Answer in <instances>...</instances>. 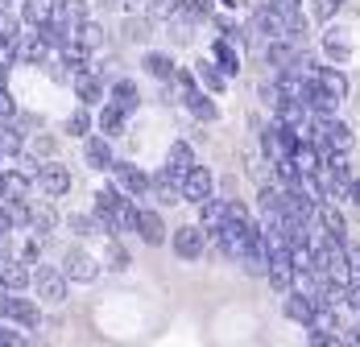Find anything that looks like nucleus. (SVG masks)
<instances>
[{"mask_svg":"<svg viewBox=\"0 0 360 347\" xmlns=\"http://www.w3.org/2000/svg\"><path fill=\"white\" fill-rule=\"evenodd\" d=\"M344 306H348V314H352V318L360 314V277H352L348 285H344Z\"/></svg>","mask_w":360,"mask_h":347,"instance_id":"obj_43","label":"nucleus"},{"mask_svg":"<svg viewBox=\"0 0 360 347\" xmlns=\"http://www.w3.org/2000/svg\"><path fill=\"white\" fill-rule=\"evenodd\" d=\"M83 162H87V170H96V174H112V166H116L112 137H104V133L96 129L91 137L83 140Z\"/></svg>","mask_w":360,"mask_h":347,"instance_id":"obj_10","label":"nucleus"},{"mask_svg":"<svg viewBox=\"0 0 360 347\" xmlns=\"http://www.w3.org/2000/svg\"><path fill=\"white\" fill-rule=\"evenodd\" d=\"M133 4H145V0H133Z\"/></svg>","mask_w":360,"mask_h":347,"instance_id":"obj_53","label":"nucleus"},{"mask_svg":"<svg viewBox=\"0 0 360 347\" xmlns=\"http://www.w3.org/2000/svg\"><path fill=\"white\" fill-rule=\"evenodd\" d=\"M54 228H58V211L50 207V203H34V215H30V232L37 236H54Z\"/></svg>","mask_w":360,"mask_h":347,"instance_id":"obj_26","label":"nucleus"},{"mask_svg":"<svg viewBox=\"0 0 360 347\" xmlns=\"http://www.w3.org/2000/svg\"><path fill=\"white\" fill-rule=\"evenodd\" d=\"M71 87H75V100H79V104H87V107H100L104 100H108V79H104V74H96V70L75 74Z\"/></svg>","mask_w":360,"mask_h":347,"instance_id":"obj_12","label":"nucleus"},{"mask_svg":"<svg viewBox=\"0 0 360 347\" xmlns=\"http://www.w3.org/2000/svg\"><path fill=\"white\" fill-rule=\"evenodd\" d=\"M145 13H149L153 21H170V17L179 13V0H145Z\"/></svg>","mask_w":360,"mask_h":347,"instance_id":"obj_39","label":"nucleus"},{"mask_svg":"<svg viewBox=\"0 0 360 347\" xmlns=\"http://www.w3.org/2000/svg\"><path fill=\"white\" fill-rule=\"evenodd\" d=\"M63 133H67V137H79V140H87L91 133H96V112H91L87 104H79V107L71 112V116H67V124H63Z\"/></svg>","mask_w":360,"mask_h":347,"instance_id":"obj_23","label":"nucleus"},{"mask_svg":"<svg viewBox=\"0 0 360 347\" xmlns=\"http://www.w3.org/2000/svg\"><path fill=\"white\" fill-rule=\"evenodd\" d=\"M0 318L13 322V327H21V331H37V327L46 322V314H41V306H37L34 298H21V294H13V289L0 298Z\"/></svg>","mask_w":360,"mask_h":347,"instance_id":"obj_2","label":"nucleus"},{"mask_svg":"<svg viewBox=\"0 0 360 347\" xmlns=\"http://www.w3.org/2000/svg\"><path fill=\"white\" fill-rule=\"evenodd\" d=\"M315 79L323 83V87L331 91V96H335V100H340V104H344V100L352 96V83H348V74H344L340 67H327V63H319V70H315Z\"/></svg>","mask_w":360,"mask_h":347,"instance_id":"obj_22","label":"nucleus"},{"mask_svg":"<svg viewBox=\"0 0 360 347\" xmlns=\"http://www.w3.org/2000/svg\"><path fill=\"white\" fill-rule=\"evenodd\" d=\"M133 265V256H129V248L120 244V236H108V256H104V269H112V273H124Z\"/></svg>","mask_w":360,"mask_h":347,"instance_id":"obj_31","label":"nucleus"},{"mask_svg":"<svg viewBox=\"0 0 360 347\" xmlns=\"http://www.w3.org/2000/svg\"><path fill=\"white\" fill-rule=\"evenodd\" d=\"M249 34L252 37H265V41H269V37H286V17H282L274 4H265V0H261V4L252 8V17H249Z\"/></svg>","mask_w":360,"mask_h":347,"instance_id":"obj_11","label":"nucleus"},{"mask_svg":"<svg viewBox=\"0 0 360 347\" xmlns=\"http://www.w3.org/2000/svg\"><path fill=\"white\" fill-rule=\"evenodd\" d=\"M17 343H25V335L13 331V327H4V318H0V347H17Z\"/></svg>","mask_w":360,"mask_h":347,"instance_id":"obj_46","label":"nucleus"},{"mask_svg":"<svg viewBox=\"0 0 360 347\" xmlns=\"http://www.w3.org/2000/svg\"><path fill=\"white\" fill-rule=\"evenodd\" d=\"M340 4H344V0H340Z\"/></svg>","mask_w":360,"mask_h":347,"instance_id":"obj_54","label":"nucleus"},{"mask_svg":"<svg viewBox=\"0 0 360 347\" xmlns=\"http://www.w3.org/2000/svg\"><path fill=\"white\" fill-rule=\"evenodd\" d=\"M170 248L179 261H203L212 248H207V228L203 223H182L170 232Z\"/></svg>","mask_w":360,"mask_h":347,"instance_id":"obj_3","label":"nucleus"},{"mask_svg":"<svg viewBox=\"0 0 360 347\" xmlns=\"http://www.w3.org/2000/svg\"><path fill=\"white\" fill-rule=\"evenodd\" d=\"M75 41L87 46V50H100V46H104V25L91 21V17H83V21L75 25Z\"/></svg>","mask_w":360,"mask_h":347,"instance_id":"obj_29","label":"nucleus"},{"mask_svg":"<svg viewBox=\"0 0 360 347\" xmlns=\"http://www.w3.org/2000/svg\"><path fill=\"white\" fill-rule=\"evenodd\" d=\"M195 70H199V83H203L212 96H224V87H228V74L219 70L216 58H199V63H195Z\"/></svg>","mask_w":360,"mask_h":347,"instance_id":"obj_25","label":"nucleus"},{"mask_svg":"<svg viewBox=\"0 0 360 347\" xmlns=\"http://www.w3.org/2000/svg\"><path fill=\"white\" fill-rule=\"evenodd\" d=\"M0 87H8V67H0Z\"/></svg>","mask_w":360,"mask_h":347,"instance_id":"obj_49","label":"nucleus"},{"mask_svg":"<svg viewBox=\"0 0 360 347\" xmlns=\"http://www.w3.org/2000/svg\"><path fill=\"white\" fill-rule=\"evenodd\" d=\"M0 281H4V289L25 294V289H34V265L17 252H4L0 256Z\"/></svg>","mask_w":360,"mask_h":347,"instance_id":"obj_5","label":"nucleus"},{"mask_svg":"<svg viewBox=\"0 0 360 347\" xmlns=\"http://www.w3.org/2000/svg\"><path fill=\"white\" fill-rule=\"evenodd\" d=\"M149 199H153L158 207H179L182 203V178L170 170V166L153 170V190H149Z\"/></svg>","mask_w":360,"mask_h":347,"instance_id":"obj_13","label":"nucleus"},{"mask_svg":"<svg viewBox=\"0 0 360 347\" xmlns=\"http://www.w3.org/2000/svg\"><path fill=\"white\" fill-rule=\"evenodd\" d=\"M282 314H286L290 322H298V327H311L315 314H319V298L307 294V289H286L282 294Z\"/></svg>","mask_w":360,"mask_h":347,"instance_id":"obj_9","label":"nucleus"},{"mask_svg":"<svg viewBox=\"0 0 360 347\" xmlns=\"http://www.w3.org/2000/svg\"><path fill=\"white\" fill-rule=\"evenodd\" d=\"M170 83H174V91H179V104H182V96H191V91L199 87V70H186V67H179V70H174V79H170Z\"/></svg>","mask_w":360,"mask_h":347,"instance_id":"obj_36","label":"nucleus"},{"mask_svg":"<svg viewBox=\"0 0 360 347\" xmlns=\"http://www.w3.org/2000/svg\"><path fill=\"white\" fill-rule=\"evenodd\" d=\"M182 107H186L199 124H216V120H219V104L212 100V91H207V87H203V91L195 87L191 96H182Z\"/></svg>","mask_w":360,"mask_h":347,"instance_id":"obj_16","label":"nucleus"},{"mask_svg":"<svg viewBox=\"0 0 360 347\" xmlns=\"http://www.w3.org/2000/svg\"><path fill=\"white\" fill-rule=\"evenodd\" d=\"M41 252H46V236H37V232H30V236H25V244H21V252H17V256H25L30 265H41Z\"/></svg>","mask_w":360,"mask_h":347,"instance_id":"obj_37","label":"nucleus"},{"mask_svg":"<svg viewBox=\"0 0 360 347\" xmlns=\"http://www.w3.org/2000/svg\"><path fill=\"white\" fill-rule=\"evenodd\" d=\"M54 13H58L63 21H71V25H79V21L87 17V0H67V4H58Z\"/></svg>","mask_w":360,"mask_h":347,"instance_id":"obj_40","label":"nucleus"},{"mask_svg":"<svg viewBox=\"0 0 360 347\" xmlns=\"http://www.w3.org/2000/svg\"><path fill=\"white\" fill-rule=\"evenodd\" d=\"M37 190H41L46 199H63V195H71V170H67L63 162L46 157L41 170H37Z\"/></svg>","mask_w":360,"mask_h":347,"instance_id":"obj_8","label":"nucleus"},{"mask_svg":"<svg viewBox=\"0 0 360 347\" xmlns=\"http://www.w3.org/2000/svg\"><path fill=\"white\" fill-rule=\"evenodd\" d=\"M137 240L149 244V248H162V244L170 240V228H166V219H162L158 207H145L141 203V215H137Z\"/></svg>","mask_w":360,"mask_h":347,"instance_id":"obj_14","label":"nucleus"},{"mask_svg":"<svg viewBox=\"0 0 360 347\" xmlns=\"http://www.w3.org/2000/svg\"><path fill=\"white\" fill-rule=\"evenodd\" d=\"M212 195H216V174L207 170V166H191V170L182 174V203L199 207Z\"/></svg>","mask_w":360,"mask_h":347,"instance_id":"obj_6","label":"nucleus"},{"mask_svg":"<svg viewBox=\"0 0 360 347\" xmlns=\"http://www.w3.org/2000/svg\"><path fill=\"white\" fill-rule=\"evenodd\" d=\"M265 4H274L282 17H294V13H302V0H265Z\"/></svg>","mask_w":360,"mask_h":347,"instance_id":"obj_47","label":"nucleus"},{"mask_svg":"<svg viewBox=\"0 0 360 347\" xmlns=\"http://www.w3.org/2000/svg\"><path fill=\"white\" fill-rule=\"evenodd\" d=\"M91 54H96V50H87V46H79V41H71L67 50H58L63 67L71 70V74H83V70H91Z\"/></svg>","mask_w":360,"mask_h":347,"instance_id":"obj_27","label":"nucleus"},{"mask_svg":"<svg viewBox=\"0 0 360 347\" xmlns=\"http://www.w3.org/2000/svg\"><path fill=\"white\" fill-rule=\"evenodd\" d=\"M153 37V17L145 13V17H129L124 21V41H137V46H145Z\"/></svg>","mask_w":360,"mask_h":347,"instance_id":"obj_33","label":"nucleus"},{"mask_svg":"<svg viewBox=\"0 0 360 347\" xmlns=\"http://www.w3.org/2000/svg\"><path fill=\"white\" fill-rule=\"evenodd\" d=\"M100 269H104V265H100L87 248H67V252H63V273L71 281H79V285H91V281L100 277Z\"/></svg>","mask_w":360,"mask_h":347,"instance_id":"obj_7","label":"nucleus"},{"mask_svg":"<svg viewBox=\"0 0 360 347\" xmlns=\"http://www.w3.org/2000/svg\"><path fill=\"white\" fill-rule=\"evenodd\" d=\"M50 4H54V8H58V4H67V0H50Z\"/></svg>","mask_w":360,"mask_h":347,"instance_id":"obj_51","label":"nucleus"},{"mask_svg":"<svg viewBox=\"0 0 360 347\" xmlns=\"http://www.w3.org/2000/svg\"><path fill=\"white\" fill-rule=\"evenodd\" d=\"M112 182H116L124 195H133V199H149V190H153V174H145L141 166H133V162H120V157H116V166H112Z\"/></svg>","mask_w":360,"mask_h":347,"instance_id":"obj_4","label":"nucleus"},{"mask_svg":"<svg viewBox=\"0 0 360 347\" xmlns=\"http://www.w3.org/2000/svg\"><path fill=\"white\" fill-rule=\"evenodd\" d=\"M182 21H191V25H199V21H212V0H179V13Z\"/></svg>","mask_w":360,"mask_h":347,"instance_id":"obj_30","label":"nucleus"},{"mask_svg":"<svg viewBox=\"0 0 360 347\" xmlns=\"http://www.w3.org/2000/svg\"><path fill=\"white\" fill-rule=\"evenodd\" d=\"M50 58H54V50H50L34 30L21 37V67H50Z\"/></svg>","mask_w":360,"mask_h":347,"instance_id":"obj_19","label":"nucleus"},{"mask_svg":"<svg viewBox=\"0 0 360 347\" xmlns=\"http://www.w3.org/2000/svg\"><path fill=\"white\" fill-rule=\"evenodd\" d=\"M166 166L179 174V178L191 170V166H199V162H195V145H191V140H170V149H166Z\"/></svg>","mask_w":360,"mask_h":347,"instance_id":"obj_24","label":"nucleus"},{"mask_svg":"<svg viewBox=\"0 0 360 347\" xmlns=\"http://www.w3.org/2000/svg\"><path fill=\"white\" fill-rule=\"evenodd\" d=\"M0 67H21V41H13V37L0 34Z\"/></svg>","mask_w":360,"mask_h":347,"instance_id":"obj_38","label":"nucleus"},{"mask_svg":"<svg viewBox=\"0 0 360 347\" xmlns=\"http://www.w3.org/2000/svg\"><path fill=\"white\" fill-rule=\"evenodd\" d=\"M212 58L219 63V70H224L228 79L240 74V50H236V41H228V37L216 34V41H212Z\"/></svg>","mask_w":360,"mask_h":347,"instance_id":"obj_21","label":"nucleus"},{"mask_svg":"<svg viewBox=\"0 0 360 347\" xmlns=\"http://www.w3.org/2000/svg\"><path fill=\"white\" fill-rule=\"evenodd\" d=\"M17 13H21V21L34 30L37 21H46V17L54 13V4H50V0H21V4H17Z\"/></svg>","mask_w":360,"mask_h":347,"instance_id":"obj_32","label":"nucleus"},{"mask_svg":"<svg viewBox=\"0 0 360 347\" xmlns=\"http://www.w3.org/2000/svg\"><path fill=\"white\" fill-rule=\"evenodd\" d=\"M261 54H265V63H269L274 70L294 67V58H298V41H294V37H269V41L261 46Z\"/></svg>","mask_w":360,"mask_h":347,"instance_id":"obj_17","label":"nucleus"},{"mask_svg":"<svg viewBox=\"0 0 360 347\" xmlns=\"http://www.w3.org/2000/svg\"><path fill=\"white\" fill-rule=\"evenodd\" d=\"M108 100H112V104H120L129 116H133V112L141 107V87H137L129 74H116V79L108 83Z\"/></svg>","mask_w":360,"mask_h":347,"instance_id":"obj_18","label":"nucleus"},{"mask_svg":"<svg viewBox=\"0 0 360 347\" xmlns=\"http://www.w3.org/2000/svg\"><path fill=\"white\" fill-rule=\"evenodd\" d=\"M96 129H100L104 137H112V140L124 137V133H129V112H124L120 104H112V100H104L100 112H96Z\"/></svg>","mask_w":360,"mask_h":347,"instance_id":"obj_15","label":"nucleus"},{"mask_svg":"<svg viewBox=\"0 0 360 347\" xmlns=\"http://www.w3.org/2000/svg\"><path fill=\"white\" fill-rule=\"evenodd\" d=\"M348 203H360V178L348 182Z\"/></svg>","mask_w":360,"mask_h":347,"instance_id":"obj_48","label":"nucleus"},{"mask_svg":"<svg viewBox=\"0 0 360 347\" xmlns=\"http://www.w3.org/2000/svg\"><path fill=\"white\" fill-rule=\"evenodd\" d=\"M67 228H71L75 236H100V223H96V215L87 211H75V215H67Z\"/></svg>","mask_w":360,"mask_h":347,"instance_id":"obj_35","label":"nucleus"},{"mask_svg":"<svg viewBox=\"0 0 360 347\" xmlns=\"http://www.w3.org/2000/svg\"><path fill=\"white\" fill-rule=\"evenodd\" d=\"M17 116H21L17 100L8 96V87H0V120H17Z\"/></svg>","mask_w":360,"mask_h":347,"instance_id":"obj_45","label":"nucleus"},{"mask_svg":"<svg viewBox=\"0 0 360 347\" xmlns=\"http://www.w3.org/2000/svg\"><path fill=\"white\" fill-rule=\"evenodd\" d=\"M356 269H360V248H356Z\"/></svg>","mask_w":360,"mask_h":347,"instance_id":"obj_52","label":"nucleus"},{"mask_svg":"<svg viewBox=\"0 0 360 347\" xmlns=\"http://www.w3.org/2000/svg\"><path fill=\"white\" fill-rule=\"evenodd\" d=\"M141 67L149 79H158V83H170L174 79V70H179V63L170 58V54H162V50H145L141 54Z\"/></svg>","mask_w":360,"mask_h":347,"instance_id":"obj_20","label":"nucleus"},{"mask_svg":"<svg viewBox=\"0 0 360 347\" xmlns=\"http://www.w3.org/2000/svg\"><path fill=\"white\" fill-rule=\"evenodd\" d=\"M219 4H224V8H236V4H240V0H219Z\"/></svg>","mask_w":360,"mask_h":347,"instance_id":"obj_50","label":"nucleus"},{"mask_svg":"<svg viewBox=\"0 0 360 347\" xmlns=\"http://www.w3.org/2000/svg\"><path fill=\"white\" fill-rule=\"evenodd\" d=\"M307 13H311L315 25H331L335 13H340V0H307Z\"/></svg>","mask_w":360,"mask_h":347,"instance_id":"obj_34","label":"nucleus"},{"mask_svg":"<svg viewBox=\"0 0 360 347\" xmlns=\"http://www.w3.org/2000/svg\"><path fill=\"white\" fill-rule=\"evenodd\" d=\"M340 30H327L323 34V46H327V54H331V58H335V63H348V46H344V41H340Z\"/></svg>","mask_w":360,"mask_h":347,"instance_id":"obj_42","label":"nucleus"},{"mask_svg":"<svg viewBox=\"0 0 360 347\" xmlns=\"http://www.w3.org/2000/svg\"><path fill=\"white\" fill-rule=\"evenodd\" d=\"M34 294L50 306H63L71 298V277L63 273V265H37L34 269Z\"/></svg>","mask_w":360,"mask_h":347,"instance_id":"obj_1","label":"nucleus"},{"mask_svg":"<svg viewBox=\"0 0 360 347\" xmlns=\"http://www.w3.org/2000/svg\"><path fill=\"white\" fill-rule=\"evenodd\" d=\"M307 343L311 347H331V343H340V335H331V331H323V327H307Z\"/></svg>","mask_w":360,"mask_h":347,"instance_id":"obj_44","label":"nucleus"},{"mask_svg":"<svg viewBox=\"0 0 360 347\" xmlns=\"http://www.w3.org/2000/svg\"><path fill=\"white\" fill-rule=\"evenodd\" d=\"M30 149H34L37 157L46 162V157H54V149H58V140H54V137H46V133L37 129V133H34V140H30Z\"/></svg>","mask_w":360,"mask_h":347,"instance_id":"obj_41","label":"nucleus"},{"mask_svg":"<svg viewBox=\"0 0 360 347\" xmlns=\"http://www.w3.org/2000/svg\"><path fill=\"white\" fill-rule=\"evenodd\" d=\"M224 219H228V199H216V195H212V199H203V203H199V223H203L207 232L219 228Z\"/></svg>","mask_w":360,"mask_h":347,"instance_id":"obj_28","label":"nucleus"}]
</instances>
